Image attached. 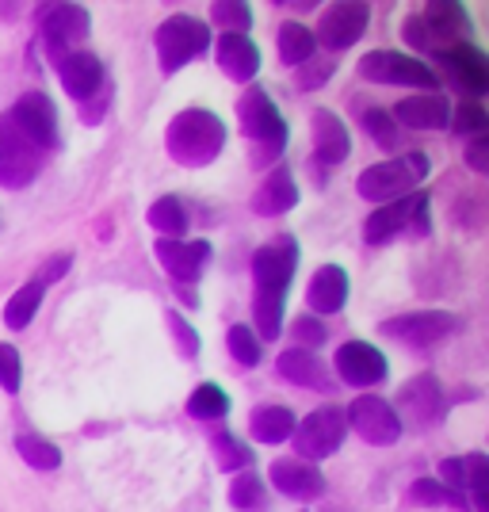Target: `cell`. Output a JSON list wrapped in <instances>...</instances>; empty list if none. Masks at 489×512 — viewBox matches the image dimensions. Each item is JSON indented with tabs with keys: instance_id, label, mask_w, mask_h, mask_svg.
<instances>
[{
	"instance_id": "obj_33",
	"label": "cell",
	"mask_w": 489,
	"mask_h": 512,
	"mask_svg": "<svg viewBox=\"0 0 489 512\" xmlns=\"http://www.w3.org/2000/svg\"><path fill=\"white\" fill-rule=\"evenodd\" d=\"M230 509L234 512H268L272 509V490H268V482H264L256 470L234 474V482H230Z\"/></svg>"
},
{
	"instance_id": "obj_5",
	"label": "cell",
	"mask_w": 489,
	"mask_h": 512,
	"mask_svg": "<svg viewBox=\"0 0 489 512\" xmlns=\"http://www.w3.org/2000/svg\"><path fill=\"white\" fill-rule=\"evenodd\" d=\"M153 50H157L161 73L172 77L188 62H195L199 54L211 50V27L203 20H195V16H188V12H176L169 20H161V27L153 31Z\"/></svg>"
},
{
	"instance_id": "obj_41",
	"label": "cell",
	"mask_w": 489,
	"mask_h": 512,
	"mask_svg": "<svg viewBox=\"0 0 489 512\" xmlns=\"http://www.w3.org/2000/svg\"><path fill=\"white\" fill-rule=\"evenodd\" d=\"M363 130L375 138V146H383V150H398V123L390 119V111H383V107H367L363 111Z\"/></svg>"
},
{
	"instance_id": "obj_19",
	"label": "cell",
	"mask_w": 489,
	"mask_h": 512,
	"mask_svg": "<svg viewBox=\"0 0 489 512\" xmlns=\"http://www.w3.org/2000/svg\"><path fill=\"white\" fill-rule=\"evenodd\" d=\"M58 65V81H62L65 96L69 100H77V104H88L100 88L107 85V73H104V62L92 54V50H73V54H65Z\"/></svg>"
},
{
	"instance_id": "obj_18",
	"label": "cell",
	"mask_w": 489,
	"mask_h": 512,
	"mask_svg": "<svg viewBox=\"0 0 489 512\" xmlns=\"http://www.w3.org/2000/svg\"><path fill=\"white\" fill-rule=\"evenodd\" d=\"M436 62L444 65L451 73V81L467 92L470 100L486 96L489 88V58L482 46L474 43H459V46H447L444 54H436Z\"/></svg>"
},
{
	"instance_id": "obj_42",
	"label": "cell",
	"mask_w": 489,
	"mask_h": 512,
	"mask_svg": "<svg viewBox=\"0 0 489 512\" xmlns=\"http://www.w3.org/2000/svg\"><path fill=\"white\" fill-rule=\"evenodd\" d=\"M291 341L295 348H310V352H318L321 344H329V325L314 314H302V318L291 325Z\"/></svg>"
},
{
	"instance_id": "obj_17",
	"label": "cell",
	"mask_w": 489,
	"mask_h": 512,
	"mask_svg": "<svg viewBox=\"0 0 489 512\" xmlns=\"http://www.w3.org/2000/svg\"><path fill=\"white\" fill-rule=\"evenodd\" d=\"M268 486L279 497H291V501H318L329 490L325 474L314 463H302V459H276L268 467Z\"/></svg>"
},
{
	"instance_id": "obj_28",
	"label": "cell",
	"mask_w": 489,
	"mask_h": 512,
	"mask_svg": "<svg viewBox=\"0 0 489 512\" xmlns=\"http://www.w3.org/2000/svg\"><path fill=\"white\" fill-rule=\"evenodd\" d=\"M295 409L283 406V402H264V406L253 409V417H249V436H253L256 444H287L291 436H295Z\"/></svg>"
},
{
	"instance_id": "obj_3",
	"label": "cell",
	"mask_w": 489,
	"mask_h": 512,
	"mask_svg": "<svg viewBox=\"0 0 489 512\" xmlns=\"http://www.w3.org/2000/svg\"><path fill=\"white\" fill-rule=\"evenodd\" d=\"M237 123L241 134L253 142V165H276L287 150V119L279 115L276 100L268 96V88H245V96L237 100Z\"/></svg>"
},
{
	"instance_id": "obj_31",
	"label": "cell",
	"mask_w": 489,
	"mask_h": 512,
	"mask_svg": "<svg viewBox=\"0 0 489 512\" xmlns=\"http://www.w3.org/2000/svg\"><path fill=\"white\" fill-rule=\"evenodd\" d=\"M276 46H279L283 65H306V62H314V54H318V39H314V31L298 20L279 23Z\"/></svg>"
},
{
	"instance_id": "obj_32",
	"label": "cell",
	"mask_w": 489,
	"mask_h": 512,
	"mask_svg": "<svg viewBox=\"0 0 489 512\" xmlns=\"http://www.w3.org/2000/svg\"><path fill=\"white\" fill-rule=\"evenodd\" d=\"M46 299V283L43 279H27L20 291L12 295V299L4 302V325L12 329V333H20V329H27L31 321H35V314H39V306H43Z\"/></svg>"
},
{
	"instance_id": "obj_48",
	"label": "cell",
	"mask_w": 489,
	"mask_h": 512,
	"mask_svg": "<svg viewBox=\"0 0 489 512\" xmlns=\"http://www.w3.org/2000/svg\"><path fill=\"white\" fill-rule=\"evenodd\" d=\"M306 65H310V69H302V73H298V85L302 88H318L321 81L333 73V62H329V58H321V62H306Z\"/></svg>"
},
{
	"instance_id": "obj_40",
	"label": "cell",
	"mask_w": 489,
	"mask_h": 512,
	"mask_svg": "<svg viewBox=\"0 0 489 512\" xmlns=\"http://www.w3.org/2000/svg\"><path fill=\"white\" fill-rule=\"evenodd\" d=\"M447 127H455V134H467V138H486L489 111L482 107V100H459V111H451Z\"/></svg>"
},
{
	"instance_id": "obj_25",
	"label": "cell",
	"mask_w": 489,
	"mask_h": 512,
	"mask_svg": "<svg viewBox=\"0 0 489 512\" xmlns=\"http://www.w3.org/2000/svg\"><path fill=\"white\" fill-rule=\"evenodd\" d=\"M214 58H218V69L237 85H249L260 73V46L249 35H218L214 39Z\"/></svg>"
},
{
	"instance_id": "obj_22",
	"label": "cell",
	"mask_w": 489,
	"mask_h": 512,
	"mask_svg": "<svg viewBox=\"0 0 489 512\" xmlns=\"http://www.w3.org/2000/svg\"><path fill=\"white\" fill-rule=\"evenodd\" d=\"M348 291H352V283H348V272L341 264H321L306 287V306L314 318L325 321L329 314H341L348 306Z\"/></svg>"
},
{
	"instance_id": "obj_26",
	"label": "cell",
	"mask_w": 489,
	"mask_h": 512,
	"mask_svg": "<svg viewBox=\"0 0 489 512\" xmlns=\"http://www.w3.org/2000/svg\"><path fill=\"white\" fill-rule=\"evenodd\" d=\"M302 192L295 184V172L287 165H276V169L264 176V184L253 192V211L264 214V218H279V214L295 211Z\"/></svg>"
},
{
	"instance_id": "obj_45",
	"label": "cell",
	"mask_w": 489,
	"mask_h": 512,
	"mask_svg": "<svg viewBox=\"0 0 489 512\" xmlns=\"http://www.w3.org/2000/svg\"><path fill=\"white\" fill-rule=\"evenodd\" d=\"M107 104H111V81H107L88 104H81V123H88V127H96L100 119H104V111H107Z\"/></svg>"
},
{
	"instance_id": "obj_49",
	"label": "cell",
	"mask_w": 489,
	"mask_h": 512,
	"mask_svg": "<svg viewBox=\"0 0 489 512\" xmlns=\"http://www.w3.org/2000/svg\"><path fill=\"white\" fill-rule=\"evenodd\" d=\"M172 291H176V295H180V299L188 302V306H199V291H195V287H188V283H172Z\"/></svg>"
},
{
	"instance_id": "obj_11",
	"label": "cell",
	"mask_w": 489,
	"mask_h": 512,
	"mask_svg": "<svg viewBox=\"0 0 489 512\" xmlns=\"http://www.w3.org/2000/svg\"><path fill=\"white\" fill-rule=\"evenodd\" d=\"M43 157L20 130L8 123V115H0V188L8 192H23L39 180L43 172Z\"/></svg>"
},
{
	"instance_id": "obj_47",
	"label": "cell",
	"mask_w": 489,
	"mask_h": 512,
	"mask_svg": "<svg viewBox=\"0 0 489 512\" xmlns=\"http://www.w3.org/2000/svg\"><path fill=\"white\" fill-rule=\"evenodd\" d=\"M467 165L474 172H489V134L486 138H470L467 142Z\"/></svg>"
},
{
	"instance_id": "obj_36",
	"label": "cell",
	"mask_w": 489,
	"mask_h": 512,
	"mask_svg": "<svg viewBox=\"0 0 489 512\" xmlns=\"http://www.w3.org/2000/svg\"><path fill=\"white\" fill-rule=\"evenodd\" d=\"M230 406H234L230 394L218 383H199L192 390V398H188V413L195 421H222L230 413Z\"/></svg>"
},
{
	"instance_id": "obj_39",
	"label": "cell",
	"mask_w": 489,
	"mask_h": 512,
	"mask_svg": "<svg viewBox=\"0 0 489 512\" xmlns=\"http://www.w3.org/2000/svg\"><path fill=\"white\" fill-rule=\"evenodd\" d=\"M226 348H230V356H234L241 367H256V363L264 360V344L256 341V333L245 325V321L230 325V333H226Z\"/></svg>"
},
{
	"instance_id": "obj_30",
	"label": "cell",
	"mask_w": 489,
	"mask_h": 512,
	"mask_svg": "<svg viewBox=\"0 0 489 512\" xmlns=\"http://www.w3.org/2000/svg\"><path fill=\"white\" fill-rule=\"evenodd\" d=\"M211 451H214V463L218 470H226V474H245V470L256 467V451L237 436L230 428H218L211 436Z\"/></svg>"
},
{
	"instance_id": "obj_29",
	"label": "cell",
	"mask_w": 489,
	"mask_h": 512,
	"mask_svg": "<svg viewBox=\"0 0 489 512\" xmlns=\"http://www.w3.org/2000/svg\"><path fill=\"white\" fill-rule=\"evenodd\" d=\"M146 222L165 241H184L188 226H192V214H188V203L180 195H161V199H153V207L146 211Z\"/></svg>"
},
{
	"instance_id": "obj_43",
	"label": "cell",
	"mask_w": 489,
	"mask_h": 512,
	"mask_svg": "<svg viewBox=\"0 0 489 512\" xmlns=\"http://www.w3.org/2000/svg\"><path fill=\"white\" fill-rule=\"evenodd\" d=\"M23 386V360L16 344H0V390L4 394H20Z\"/></svg>"
},
{
	"instance_id": "obj_37",
	"label": "cell",
	"mask_w": 489,
	"mask_h": 512,
	"mask_svg": "<svg viewBox=\"0 0 489 512\" xmlns=\"http://www.w3.org/2000/svg\"><path fill=\"white\" fill-rule=\"evenodd\" d=\"M409 501L413 505H421V509H459L467 512V497H459V493H451L447 486H440L436 478H417L413 486H409Z\"/></svg>"
},
{
	"instance_id": "obj_6",
	"label": "cell",
	"mask_w": 489,
	"mask_h": 512,
	"mask_svg": "<svg viewBox=\"0 0 489 512\" xmlns=\"http://www.w3.org/2000/svg\"><path fill=\"white\" fill-rule=\"evenodd\" d=\"M295 451L302 463H318L337 455L341 444L348 440V421H344V406H318L306 413L295 425Z\"/></svg>"
},
{
	"instance_id": "obj_12",
	"label": "cell",
	"mask_w": 489,
	"mask_h": 512,
	"mask_svg": "<svg viewBox=\"0 0 489 512\" xmlns=\"http://www.w3.org/2000/svg\"><path fill=\"white\" fill-rule=\"evenodd\" d=\"M92 31V12L85 4H50L43 12V23H39V35H43V50L62 62L65 54L81 50V43Z\"/></svg>"
},
{
	"instance_id": "obj_4",
	"label": "cell",
	"mask_w": 489,
	"mask_h": 512,
	"mask_svg": "<svg viewBox=\"0 0 489 512\" xmlns=\"http://www.w3.org/2000/svg\"><path fill=\"white\" fill-rule=\"evenodd\" d=\"M428 172H432L428 153H421V150L398 153V157H390V161H379V165L363 169L360 176H356V192L383 207V203H394V199H405V195L417 192L428 180Z\"/></svg>"
},
{
	"instance_id": "obj_27",
	"label": "cell",
	"mask_w": 489,
	"mask_h": 512,
	"mask_svg": "<svg viewBox=\"0 0 489 512\" xmlns=\"http://www.w3.org/2000/svg\"><path fill=\"white\" fill-rule=\"evenodd\" d=\"M413 203H417V192L405 195V199H394V203H383L379 211L367 214L363 222V241L367 245H386L398 234L409 230V218H413Z\"/></svg>"
},
{
	"instance_id": "obj_20",
	"label": "cell",
	"mask_w": 489,
	"mask_h": 512,
	"mask_svg": "<svg viewBox=\"0 0 489 512\" xmlns=\"http://www.w3.org/2000/svg\"><path fill=\"white\" fill-rule=\"evenodd\" d=\"M276 371L291 386H302V390H321V394L337 390L333 367L321 360L318 352H310V348H287L276 360Z\"/></svg>"
},
{
	"instance_id": "obj_1",
	"label": "cell",
	"mask_w": 489,
	"mask_h": 512,
	"mask_svg": "<svg viewBox=\"0 0 489 512\" xmlns=\"http://www.w3.org/2000/svg\"><path fill=\"white\" fill-rule=\"evenodd\" d=\"M298 272V241L291 234H279L276 241H264L253 253V329L256 341H276L283 333L287 295L291 279Z\"/></svg>"
},
{
	"instance_id": "obj_34",
	"label": "cell",
	"mask_w": 489,
	"mask_h": 512,
	"mask_svg": "<svg viewBox=\"0 0 489 512\" xmlns=\"http://www.w3.org/2000/svg\"><path fill=\"white\" fill-rule=\"evenodd\" d=\"M463 463V497H470L467 505L474 512H489V459L482 451L459 455Z\"/></svg>"
},
{
	"instance_id": "obj_46",
	"label": "cell",
	"mask_w": 489,
	"mask_h": 512,
	"mask_svg": "<svg viewBox=\"0 0 489 512\" xmlns=\"http://www.w3.org/2000/svg\"><path fill=\"white\" fill-rule=\"evenodd\" d=\"M69 268H73V253H54L43 264V268L35 272V279H43L46 287H50V283H58V279H62L65 272H69Z\"/></svg>"
},
{
	"instance_id": "obj_7",
	"label": "cell",
	"mask_w": 489,
	"mask_h": 512,
	"mask_svg": "<svg viewBox=\"0 0 489 512\" xmlns=\"http://www.w3.org/2000/svg\"><path fill=\"white\" fill-rule=\"evenodd\" d=\"M463 329V318L455 310H413V314H398V318L379 321V333L409 348H432V344L447 341Z\"/></svg>"
},
{
	"instance_id": "obj_38",
	"label": "cell",
	"mask_w": 489,
	"mask_h": 512,
	"mask_svg": "<svg viewBox=\"0 0 489 512\" xmlns=\"http://www.w3.org/2000/svg\"><path fill=\"white\" fill-rule=\"evenodd\" d=\"M214 27H222V35H249L253 27V8L245 0H214L211 4Z\"/></svg>"
},
{
	"instance_id": "obj_14",
	"label": "cell",
	"mask_w": 489,
	"mask_h": 512,
	"mask_svg": "<svg viewBox=\"0 0 489 512\" xmlns=\"http://www.w3.org/2000/svg\"><path fill=\"white\" fill-rule=\"evenodd\" d=\"M367 23H371V8L363 4V0H344V4H329L325 12H321V23H318V39L325 50H348V46H356L363 39V31H367Z\"/></svg>"
},
{
	"instance_id": "obj_24",
	"label": "cell",
	"mask_w": 489,
	"mask_h": 512,
	"mask_svg": "<svg viewBox=\"0 0 489 512\" xmlns=\"http://www.w3.org/2000/svg\"><path fill=\"white\" fill-rule=\"evenodd\" d=\"M390 119L409 130H444L451 123V100L440 96V92H421V96L398 100Z\"/></svg>"
},
{
	"instance_id": "obj_44",
	"label": "cell",
	"mask_w": 489,
	"mask_h": 512,
	"mask_svg": "<svg viewBox=\"0 0 489 512\" xmlns=\"http://www.w3.org/2000/svg\"><path fill=\"white\" fill-rule=\"evenodd\" d=\"M165 321H169L172 337H176V348H180V356L184 360H195L199 356V333L192 329V321H184V314L180 310H165Z\"/></svg>"
},
{
	"instance_id": "obj_9",
	"label": "cell",
	"mask_w": 489,
	"mask_h": 512,
	"mask_svg": "<svg viewBox=\"0 0 489 512\" xmlns=\"http://www.w3.org/2000/svg\"><path fill=\"white\" fill-rule=\"evenodd\" d=\"M360 77L375 81V85H398V88H425L436 92V73L428 62L413 58V54H398V50H371L360 58Z\"/></svg>"
},
{
	"instance_id": "obj_2",
	"label": "cell",
	"mask_w": 489,
	"mask_h": 512,
	"mask_svg": "<svg viewBox=\"0 0 489 512\" xmlns=\"http://www.w3.org/2000/svg\"><path fill=\"white\" fill-rule=\"evenodd\" d=\"M165 150L184 169H207L226 150V123L211 107H184L165 130Z\"/></svg>"
},
{
	"instance_id": "obj_35",
	"label": "cell",
	"mask_w": 489,
	"mask_h": 512,
	"mask_svg": "<svg viewBox=\"0 0 489 512\" xmlns=\"http://www.w3.org/2000/svg\"><path fill=\"white\" fill-rule=\"evenodd\" d=\"M16 455H20L27 467L43 470V474L62 467V448H58L54 440H46V436H35V432L16 436Z\"/></svg>"
},
{
	"instance_id": "obj_16",
	"label": "cell",
	"mask_w": 489,
	"mask_h": 512,
	"mask_svg": "<svg viewBox=\"0 0 489 512\" xmlns=\"http://www.w3.org/2000/svg\"><path fill=\"white\" fill-rule=\"evenodd\" d=\"M153 253L161 260V268L172 276V283H188L195 287L203 272H207V264H211V241H157L153 245Z\"/></svg>"
},
{
	"instance_id": "obj_21",
	"label": "cell",
	"mask_w": 489,
	"mask_h": 512,
	"mask_svg": "<svg viewBox=\"0 0 489 512\" xmlns=\"http://www.w3.org/2000/svg\"><path fill=\"white\" fill-rule=\"evenodd\" d=\"M310 134H314V161H318V165L337 169V165L348 161V153H352V134H348L341 115L318 107L314 119H310Z\"/></svg>"
},
{
	"instance_id": "obj_23",
	"label": "cell",
	"mask_w": 489,
	"mask_h": 512,
	"mask_svg": "<svg viewBox=\"0 0 489 512\" xmlns=\"http://www.w3.org/2000/svg\"><path fill=\"white\" fill-rule=\"evenodd\" d=\"M417 16H421V20L428 23V31L444 43V50L447 46L470 43V35H474L467 4H459V0H428V4H421Z\"/></svg>"
},
{
	"instance_id": "obj_13",
	"label": "cell",
	"mask_w": 489,
	"mask_h": 512,
	"mask_svg": "<svg viewBox=\"0 0 489 512\" xmlns=\"http://www.w3.org/2000/svg\"><path fill=\"white\" fill-rule=\"evenodd\" d=\"M398 421L402 428H428L436 425L440 417L447 413V398H444V386L436 375H417L398 390Z\"/></svg>"
},
{
	"instance_id": "obj_15",
	"label": "cell",
	"mask_w": 489,
	"mask_h": 512,
	"mask_svg": "<svg viewBox=\"0 0 489 512\" xmlns=\"http://www.w3.org/2000/svg\"><path fill=\"white\" fill-rule=\"evenodd\" d=\"M333 371L341 375V383L356 386V390H367V386H379L390 375V363L386 356L367 341H348L337 348V363Z\"/></svg>"
},
{
	"instance_id": "obj_8",
	"label": "cell",
	"mask_w": 489,
	"mask_h": 512,
	"mask_svg": "<svg viewBox=\"0 0 489 512\" xmlns=\"http://www.w3.org/2000/svg\"><path fill=\"white\" fill-rule=\"evenodd\" d=\"M8 123L20 130L23 138L39 153H54L62 146L58 104H54L46 92H27V96H20V100L12 104V111H8Z\"/></svg>"
},
{
	"instance_id": "obj_10",
	"label": "cell",
	"mask_w": 489,
	"mask_h": 512,
	"mask_svg": "<svg viewBox=\"0 0 489 512\" xmlns=\"http://www.w3.org/2000/svg\"><path fill=\"white\" fill-rule=\"evenodd\" d=\"M344 421H348V428H352L360 440H367L371 448H394L405 436V428H402V421H398L394 406H390L386 398H379V394H360L352 406L344 409Z\"/></svg>"
}]
</instances>
